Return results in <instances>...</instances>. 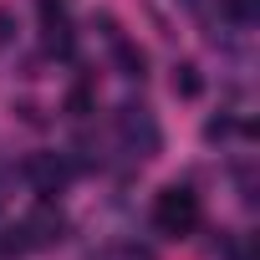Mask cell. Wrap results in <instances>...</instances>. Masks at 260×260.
Masks as SVG:
<instances>
[{"label": "cell", "mask_w": 260, "mask_h": 260, "mask_svg": "<svg viewBox=\"0 0 260 260\" xmlns=\"http://www.w3.org/2000/svg\"><path fill=\"white\" fill-rule=\"evenodd\" d=\"M199 92H204L199 67H194V61H179V67H174V97H199Z\"/></svg>", "instance_id": "cell-6"}, {"label": "cell", "mask_w": 260, "mask_h": 260, "mask_svg": "<svg viewBox=\"0 0 260 260\" xmlns=\"http://www.w3.org/2000/svg\"><path fill=\"white\" fill-rule=\"evenodd\" d=\"M21 174H26V179H31V184H36L41 194H56V189H61V184L72 179V164H67L61 153H31Z\"/></svg>", "instance_id": "cell-4"}, {"label": "cell", "mask_w": 260, "mask_h": 260, "mask_svg": "<svg viewBox=\"0 0 260 260\" xmlns=\"http://www.w3.org/2000/svg\"><path fill=\"white\" fill-rule=\"evenodd\" d=\"M11 36H16V21H11V11H0V46H6Z\"/></svg>", "instance_id": "cell-11"}, {"label": "cell", "mask_w": 260, "mask_h": 260, "mask_svg": "<svg viewBox=\"0 0 260 260\" xmlns=\"http://www.w3.org/2000/svg\"><path fill=\"white\" fill-rule=\"evenodd\" d=\"M224 133H230V117H214V122H209V127H204V138H209V143H219V138H224Z\"/></svg>", "instance_id": "cell-10"}, {"label": "cell", "mask_w": 260, "mask_h": 260, "mask_svg": "<svg viewBox=\"0 0 260 260\" xmlns=\"http://www.w3.org/2000/svg\"><path fill=\"white\" fill-rule=\"evenodd\" d=\"M21 230H26L31 250H46V245H56V240L67 235V214H61L56 204H36V209L21 219Z\"/></svg>", "instance_id": "cell-2"}, {"label": "cell", "mask_w": 260, "mask_h": 260, "mask_svg": "<svg viewBox=\"0 0 260 260\" xmlns=\"http://www.w3.org/2000/svg\"><path fill=\"white\" fill-rule=\"evenodd\" d=\"M112 56H117V67H122V77H143V67H148V56H143V46H133V41H122V36H112Z\"/></svg>", "instance_id": "cell-5"}, {"label": "cell", "mask_w": 260, "mask_h": 260, "mask_svg": "<svg viewBox=\"0 0 260 260\" xmlns=\"http://www.w3.org/2000/svg\"><path fill=\"white\" fill-rule=\"evenodd\" d=\"M41 26H67V0H36Z\"/></svg>", "instance_id": "cell-7"}, {"label": "cell", "mask_w": 260, "mask_h": 260, "mask_svg": "<svg viewBox=\"0 0 260 260\" xmlns=\"http://www.w3.org/2000/svg\"><path fill=\"white\" fill-rule=\"evenodd\" d=\"M67 112H72V117H87V112H92V92H87V87H72V92H67Z\"/></svg>", "instance_id": "cell-8"}, {"label": "cell", "mask_w": 260, "mask_h": 260, "mask_svg": "<svg viewBox=\"0 0 260 260\" xmlns=\"http://www.w3.org/2000/svg\"><path fill=\"white\" fill-rule=\"evenodd\" d=\"M219 11H224L230 21H250V16H255V0H219Z\"/></svg>", "instance_id": "cell-9"}, {"label": "cell", "mask_w": 260, "mask_h": 260, "mask_svg": "<svg viewBox=\"0 0 260 260\" xmlns=\"http://www.w3.org/2000/svg\"><path fill=\"white\" fill-rule=\"evenodd\" d=\"M117 127H122V138L133 143L143 158H153L158 143H164V138H158V127H153V117H148V107H122V112H117Z\"/></svg>", "instance_id": "cell-3"}, {"label": "cell", "mask_w": 260, "mask_h": 260, "mask_svg": "<svg viewBox=\"0 0 260 260\" xmlns=\"http://www.w3.org/2000/svg\"><path fill=\"white\" fill-rule=\"evenodd\" d=\"M199 224V194H189V189H164L158 199H153V230L158 235H189Z\"/></svg>", "instance_id": "cell-1"}]
</instances>
